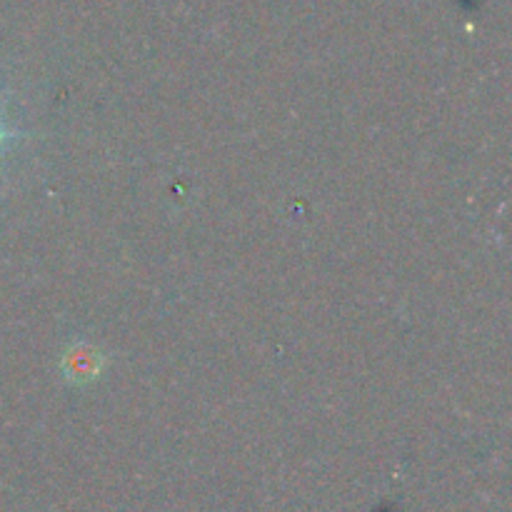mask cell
<instances>
[{
  "mask_svg": "<svg viewBox=\"0 0 512 512\" xmlns=\"http://www.w3.org/2000/svg\"><path fill=\"white\" fill-rule=\"evenodd\" d=\"M0 138H3V133H0Z\"/></svg>",
  "mask_w": 512,
  "mask_h": 512,
  "instance_id": "obj_1",
  "label": "cell"
}]
</instances>
